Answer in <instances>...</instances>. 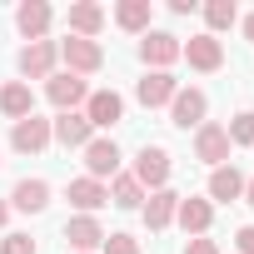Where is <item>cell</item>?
Returning <instances> with one entry per match:
<instances>
[{"label": "cell", "instance_id": "cell-1", "mask_svg": "<svg viewBox=\"0 0 254 254\" xmlns=\"http://www.w3.org/2000/svg\"><path fill=\"white\" fill-rule=\"evenodd\" d=\"M60 60L70 65V75H95V70L105 65V50H100V40L70 35V40H60Z\"/></svg>", "mask_w": 254, "mask_h": 254}, {"label": "cell", "instance_id": "cell-2", "mask_svg": "<svg viewBox=\"0 0 254 254\" xmlns=\"http://www.w3.org/2000/svg\"><path fill=\"white\" fill-rule=\"evenodd\" d=\"M50 140H60L65 150H85L95 140V125L80 115V110H65L60 120H50Z\"/></svg>", "mask_w": 254, "mask_h": 254}, {"label": "cell", "instance_id": "cell-3", "mask_svg": "<svg viewBox=\"0 0 254 254\" xmlns=\"http://www.w3.org/2000/svg\"><path fill=\"white\" fill-rule=\"evenodd\" d=\"M229 150H234V145H229V135H224V125H209V120H204L199 130H194V160H204V165L219 170V165L229 160Z\"/></svg>", "mask_w": 254, "mask_h": 254}, {"label": "cell", "instance_id": "cell-4", "mask_svg": "<svg viewBox=\"0 0 254 254\" xmlns=\"http://www.w3.org/2000/svg\"><path fill=\"white\" fill-rule=\"evenodd\" d=\"M135 180H140V190H145V185H150V190H165V180H170V150L145 145V150L135 155Z\"/></svg>", "mask_w": 254, "mask_h": 254}, {"label": "cell", "instance_id": "cell-5", "mask_svg": "<svg viewBox=\"0 0 254 254\" xmlns=\"http://www.w3.org/2000/svg\"><path fill=\"white\" fill-rule=\"evenodd\" d=\"M204 110H209V100H204V90H175V100H170V125H180V130H199L204 125Z\"/></svg>", "mask_w": 254, "mask_h": 254}, {"label": "cell", "instance_id": "cell-6", "mask_svg": "<svg viewBox=\"0 0 254 254\" xmlns=\"http://www.w3.org/2000/svg\"><path fill=\"white\" fill-rule=\"evenodd\" d=\"M140 60L155 65V70L175 65V60H180V35H170V30H145V40H140Z\"/></svg>", "mask_w": 254, "mask_h": 254}, {"label": "cell", "instance_id": "cell-7", "mask_svg": "<svg viewBox=\"0 0 254 254\" xmlns=\"http://www.w3.org/2000/svg\"><path fill=\"white\" fill-rule=\"evenodd\" d=\"M55 60H60V45H55V40H35V45L20 50V75L50 80V75H55Z\"/></svg>", "mask_w": 254, "mask_h": 254}, {"label": "cell", "instance_id": "cell-8", "mask_svg": "<svg viewBox=\"0 0 254 254\" xmlns=\"http://www.w3.org/2000/svg\"><path fill=\"white\" fill-rule=\"evenodd\" d=\"M45 95H50V105H55L60 115L90 100V90H85V80H80V75H70V70H65V75H50V80H45Z\"/></svg>", "mask_w": 254, "mask_h": 254}, {"label": "cell", "instance_id": "cell-9", "mask_svg": "<svg viewBox=\"0 0 254 254\" xmlns=\"http://www.w3.org/2000/svg\"><path fill=\"white\" fill-rule=\"evenodd\" d=\"M10 145H15L20 155H40V150L50 145V120H40V115H25V120H15Z\"/></svg>", "mask_w": 254, "mask_h": 254}, {"label": "cell", "instance_id": "cell-10", "mask_svg": "<svg viewBox=\"0 0 254 254\" xmlns=\"http://www.w3.org/2000/svg\"><path fill=\"white\" fill-rule=\"evenodd\" d=\"M85 120L95 125V130H110V125L125 120V100H120L115 90H95V95L85 100Z\"/></svg>", "mask_w": 254, "mask_h": 254}, {"label": "cell", "instance_id": "cell-11", "mask_svg": "<svg viewBox=\"0 0 254 254\" xmlns=\"http://www.w3.org/2000/svg\"><path fill=\"white\" fill-rule=\"evenodd\" d=\"M175 90H180V80H175L170 70H150V75L135 85V100H140L145 110H155V105H170V100H175Z\"/></svg>", "mask_w": 254, "mask_h": 254}, {"label": "cell", "instance_id": "cell-12", "mask_svg": "<svg viewBox=\"0 0 254 254\" xmlns=\"http://www.w3.org/2000/svg\"><path fill=\"white\" fill-rule=\"evenodd\" d=\"M50 20H55V10L45 5V0H25V5L15 10V30L35 45V40H45V30H50Z\"/></svg>", "mask_w": 254, "mask_h": 254}, {"label": "cell", "instance_id": "cell-13", "mask_svg": "<svg viewBox=\"0 0 254 254\" xmlns=\"http://www.w3.org/2000/svg\"><path fill=\"white\" fill-rule=\"evenodd\" d=\"M180 55H185V60H190L194 70H204V75L224 65V45H219L214 35H194L190 45H180Z\"/></svg>", "mask_w": 254, "mask_h": 254}, {"label": "cell", "instance_id": "cell-14", "mask_svg": "<svg viewBox=\"0 0 254 254\" xmlns=\"http://www.w3.org/2000/svg\"><path fill=\"white\" fill-rule=\"evenodd\" d=\"M85 170H90V180L105 185V175L120 170V145H115V140H90V145H85Z\"/></svg>", "mask_w": 254, "mask_h": 254}, {"label": "cell", "instance_id": "cell-15", "mask_svg": "<svg viewBox=\"0 0 254 254\" xmlns=\"http://www.w3.org/2000/svg\"><path fill=\"white\" fill-rule=\"evenodd\" d=\"M65 239H70V249H75V254H90V249H100V244H105V229H100V219H95V214H80V219H70V224H65Z\"/></svg>", "mask_w": 254, "mask_h": 254}, {"label": "cell", "instance_id": "cell-16", "mask_svg": "<svg viewBox=\"0 0 254 254\" xmlns=\"http://www.w3.org/2000/svg\"><path fill=\"white\" fill-rule=\"evenodd\" d=\"M100 25H105V5H95V0H80V5H70V35L95 40Z\"/></svg>", "mask_w": 254, "mask_h": 254}, {"label": "cell", "instance_id": "cell-17", "mask_svg": "<svg viewBox=\"0 0 254 254\" xmlns=\"http://www.w3.org/2000/svg\"><path fill=\"white\" fill-rule=\"evenodd\" d=\"M65 199H70L75 209H85V214H90V209H100V204H110V190H105L100 180H90V175H85V180H70V190H65Z\"/></svg>", "mask_w": 254, "mask_h": 254}, {"label": "cell", "instance_id": "cell-18", "mask_svg": "<svg viewBox=\"0 0 254 254\" xmlns=\"http://www.w3.org/2000/svg\"><path fill=\"white\" fill-rule=\"evenodd\" d=\"M175 219H180V229H185V234H194V239H199V234L209 229V219H214V204H209V199H180Z\"/></svg>", "mask_w": 254, "mask_h": 254}, {"label": "cell", "instance_id": "cell-19", "mask_svg": "<svg viewBox=\"0 0 254 254\" xmlns=\"http://www.w3.org/2000/svg\"><path fill=\"white\" fill-rule=\"evenodd\" d=\"M10 204L25 209V214H40V209L50 204V185H45V180H20V185L10 190Z\"/></svg>", "mask_w": 254, "mask_h": 254}, {"label": "cell", "instance_id": "cell-20", "mask_svg": "<svg viewBox=\"0 0 254 254\" xmlns=\"http://www.w3.org/2000/svg\"><path fill=\"white\" fill-rule=\"evenodd\" d=\"M175 209H180V194L175 190H155L150 204H145V224L150 229H170L175 224Z\"/></svg>", "mask_w": 254, "mask_h": 254}, {"label": "cell", "instance_id": "cell-21", "mask_svg": "<svg viewBox=\"0 0 254 254\" xmlns=\"http://www.w3.org/2000/svg\"><path fill=\"white\" fill-rule=\"evenodd\" d=\"M0 110H5L10 120H25V115H35V95H30V85H25V80H10L5 90H0Z\"/></svg>", "mask_w": 254, "mask_h": 254}, {"label": "cell", "instance_id": "cell-22", "mask_svg": "<svg viewBox=\"0 0 254 254\" xmlns=\"http://www.w3.org/2000/svg\"><path fill=\"white\" fill-rule=\"evenodd\" d=\"M239 194H244V175H239L234 165H219V170L209 175V199L229 204V199H239Z\"/></svg>", "mask_w": 254, "mask_h": 254}, {"label": "cell", "instance_id": "cell-23", "mask_svg": "<svg viewBox=\"0 0 254 254\" xmlns=\"http://www.w3.org/2000/svg\"><path fill=\"white\" fill-rule=\"evenodd\" d=\"M115 25L120 30H150V0H120L115 5Z\"/></svg>", "mask_w": 254, "mask_h": 254}, {"label": "cell", "instance_id": "cell-24", "mask_svg": "<svg viewBox=\"0 0 254 254\" xmlns=\"http://www.w3.org/2000/svg\"><path fill=\"white\" fill-rule=\"evenodd\" d=\"M105 190H110V204H120V209H140V199H145L135 175H115V185H105Z\"/></svg>", "mask_w": 254, "mask_h": 254}, {"label": "cell", "instance_id": "cell-25", "mask_svg": "<svg viewBox=\"0 0 254 254\" xmlns=\"http://www.w3.org/2000/svg\"><path fill=\"white\" fill-rule=\"evenodd\" d=\"M204 20H209V35L219 40V30H229V25L239 20V5H234V0H209V5H204Z\"/></svg>", "mask_w": 254, "mask_h": 254}, {"label": "cell", "instance_id": "cell-26", "mask_svg": "<svg viewBox=\"0 0 254 254\" xmlns=\"http://www.w3.org/2000/svg\"><path fill=\"white\" fill-rule=\"evenodd\" d=\"M224 135H229V145H254V115H234Z\"/></svg>", "mask_w": 254, "mask_h": 254}, {"label": "cell", "instance_id": "cell-27", "mask_svg": "<svg viewBox=\"0 0 254 254\" xmlns=\"http://www.w3.org/2000/svg\"><path fill=\"white\" fill-rule=\"evenodd\" d=\"M100 249H105V254H140V244H135L130 234H105Z\"/></svg>", "mask_w": 254, "mask_h": 254}, {"label": "cell", "instance_id": "cell-28", "mask_svg": "<svg viewBox=\"0 0 254 254\" xmlns=\"http://www.w3.org/2000/svg\"><path fill=\"white\" fill-rule=\"evenodd\" d=\"M0 254H35V239H30V234H5Z\"/></svg>", "mask_w": 254, "mask_h": 254}, {"label": "cell", "instance_id": "cell-29", "mask_svg": "<svg viewBox=\"0 0 254 254\" xmlns=\"http://www.w3.org/2000/svg\"><path fill=\"white\" fill-rule=\"evenodd\" d=\"M234 244H239V254H254V224H244V229L234 234Z\"/></svg>", "mask_w": 254, "mask_h": 254}, {"label": "cell", "instance_id": "cell-30", "mask_svg": "<svg viewBox=\"0 0 254 254\" xmlns=\"http://www.w3.org/2000/svg\"><path fill=\"white\" fill-rule=\"evenodd\" d=\"M185 254H219V244H214V239H190Z\"/></svg>", "mask_w": 254, "mask_h": 254}, {"label": "cell", "instance_id": "cell-31", "mask_svg": "<svg viewBox=\"0 0 254 254\" xmlns=\"http://www.w3.org/2000/svg\"><path fill=\"white\" fill-rule=\"evenodd\" d=\"M244 199H249V209H254V180H249V185H244Z\"/></svg>", "mask_w": 254, "mask_h": 254}, {"label": "cell", "instance_id": "cell-32", "mask_svg": "<svg viewBox=\"0 0 254 254\" xmlns=\"http://www.w3.org/2000/svg\"><path fill=\"white\" fill-rule=\"evenodd\" d=\"M5 219H10V204H5V199H0V224H5Z\"/></svg>", "mask_w": 254, "mask_h": 254}, {"label": "cell", "instance_id": "cell-33", "mask_svg": "<svg viewBox=\"0 0 254 254\" xmlns=\"http://www.w3.org/2000/svg\"><path fill=\"white\" fill-rule=\"evenodd\" d=\"M244 35H249V40H254V15H249V20H244Z\"/></svg>", "mask_w": 254, "mask_h": 254}]
</instances>
